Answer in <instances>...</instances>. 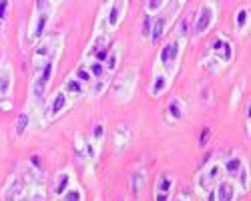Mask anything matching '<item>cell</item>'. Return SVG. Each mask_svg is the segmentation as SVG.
<instances>
[{
  "label": "cell",
  "mask_w": 251,
  "mask_h": 201,
  "mask_svg": "<svg viewBox=\"0 0 251 201\" xmlns=\"http://www.w3.org/2000/svg\"><path fill=\"white\" fill-rule=\"evenodd\" d=\"M56 69V60H49V63L40 65V67H32V85H30V93H32V100L34 103H43L45 95L50 87V80Z\"/></svg>",
  "instance_id": "cell-1"
},
{
  "label": "cell",
  "mask_w": 251,
  "mask_h": 201,
  "mask_svg": "<svg viewBox=\"0 0 251 201\" xmlns=\"http://www.w3.org/2000/svg\"><path fill=\"white\" fill-rule=\"evenodd\" d=\"M183 45H185V38L183 36H175L173 40H169L159 52V65L163 69V73L173 78L175 73H177V67H179V56H181V50H183Z\"/></svg>",
  "instance_id": "cell-2"
},
{
  "label": "cell",
  "mask_w": 251,
  "mask_h": 201,
  "mask_svg": "<svg viewBox=\"0 0 251 201\" xmlns=\"http://www.w3.org/2000/svg\"><path fill=\"white\" fill-rule=\"evenodd\" d=\"M135 87H137V69H127L113 80L111 95L117 103H127V100L133 97Z\"/></svg>",
  "instance_id": "cell-3"
},
{
  "label": "cell",
  "mask_w": 251,
  "mask_h": 201,
  "mask_svg": "<svg viewBox=\"0 0 251 201\" xmlns=\"http://www.w3.org/2000/svg\"><path fill=\"white\" fill-rule=\"evenodd\" d=\"M60 45H62V38L60 36L43 38L36 45V49L32 50V67H40V65L49 63V60H58Z\"/></svg>",
  "instance_id": "cell-4"
},
{
  "label": "cell",
  "mask_w": 251,
  "mask_h": 201,
  "mask_svg": "<svg viewBox=\"0 0 251 201\" xmlns=\"http://www.w3.org/2000/svg\"><path fill=\"white\" fill-rule=\"evenodd\" d=\"M225 177V171H223V163L221 161H211L195 179V189L199 193H209L213 191L215 185L219 183V181Z\"/></svg>",
  "instance_id": "cell-5"
},
{
  "label": "cell",
  "mask_w": 251,
  "mask_h": 201,
  "mask_svg": "<svg viewBox=\"0 0 251 201\" xmlns=\"http://www.w3.org/2000/svg\"><path fill=\"white\" fill-rule=\"evenodd\" d=\"M71 97L65 93V91H58V93H54L52 97H50V100H49V105L45 107V113H43V119L45 121H52V119H56L58 115H62L69 107H71Z\"/></svg>",
  "instance_id": "cell-6"
},
{
  "label": "cell",
  "mask_w": 251,
  "mask_h": 201,
  "mask_svg": "<svg viewBox=\"0 0 251 201\" xmlns=\"http://www.w3.org/2000/svg\"><path fill=\"white\" fill-rule=\"evenodd\" d=\"M52 12L50 8H34V16L30 20V40H38L40 36H43L50 25V18H52Z\"/></svg>",
  "instance_id": "cell-7"
},
{
  "label": "cell",
  "mask_w": 251,
  "mask_h": 201,
  "mask_svg": "<svg viewBox=\"0 0 251 201\" xmlns=\"http://www.w3.org/2000/svg\"><path fill=\"white\" fill-rule=\"evenodd\" d=\"M213 23H215V6L205 0V2L201 4V8H199V12H197V20H195V26H193V34H197V36L205 34L209 28L213 26Z\"/></svg>",
  "instance_id": "cell-8"
},
{
  "label": "cell",
  "mask_w": 251,
  "mask_h": 201,
  "mask_svg": "<svg viewBox=\"0 0 251 201\" xmlns=\"http://www.w3.org/2000/svg\"><path fill=\"white\" fill-rule=\"evenodd\" d=\"M26 191H25V177L23 175H12L8 183L2 189V199L4 201H18Z\"/></svg>",
  "instance_id": "cell-9"
},
{
  "label": "cell",
  "mask_w": 251,
  "mask_h": 201,
  "mask_svg": "<svg viewBox=\"0 0 251 201\" xmlns=\"http://www.w3.org/2000/svg\"><path fill=\"white\" fill-rule=\"evenodd\" d=\"M125 10H127V0H113L111 6H109V12L104 16V23H107V28L109 30H115L121 20L125 16Z\"/></svg>",
  "instance_id": "cell-10"
},
{
  "label": "cell",
  "mask_w": 251,
  "mask_h": 201,
  "mask_svg": "<svg viewBox=\"0 0 251 201\" xmlns=\"http://www.w3.org/2000/svg\"><path fill=\"white\" fill-rule=\"evenodd\" d=\"M239 195V189L233 179H221L215 185V201H235Z\"/></svg>",
  "instance_id": "cell-11"
},
{
  "label": "cell",
  "mask_w": 251,
  "mask_h": 201,
  "mask_svg": "<svg viewBox=\"0 0 251 201\" xmlns=\"http://www.w3.org/2000/svg\"><path fill=\"white\" fill-rule=\"evenodd\" d=\"M211 52H213V56L219 58L221 65H229L233 60V47H231V43L225 40V38H221V36L215 38V43L211 47Z\"/></svg>",
  "instance_id": "cell-12"
},
{
  "label": "cell",
  "mask_w": 251,
  "mask_h": 201,
  "mask_svg": "<svg viewBox=\"0 0 251 201\" xmlns=\"http://www.w3.org/2000/svg\"><path fill=\"white\" fill-rule=\"evenodd\" d=\"M14 87V80H12V69L6 60H2L0 65V99H8Z\"/></svg>",
  "instance_id": "cell-13"
},
{
  "label": "cell",
  "mask_w": 251,
  "mask_h": 201,
  "mask_svg": "<svg viewBox=\"0 0 251 201\" xmlns=\"http://www.w3.org/2000/svg\"><path fill=\"white\" fill-rule=\"evenodd\" d=\"M171 189H173V177L169 173L161 175L155 183V201H169Z\"/></svg>",
  "instance_id": "cell-14"
},
{
  "label": "cell",
  "mask_w": 251,
  "mask_h": 201,
  "mask_svg": "<svg viewBox=\"0 0 251 201\" xmlns=\"http://www.w3.org/2000/svg\"><path fill=\"white\" fill-rule=\"evenodd\" d=\"M129 139H131V129H129V125H127V123H121V125L115 129V133H113L115 151H117V153L125 151V147L129 145Z\"/></svg>",
  "instance_id": "cell-15"
},
{
  "label": "cell",
  "mask_w": 251,
  "mask_h": 201,
  "mask_svg": "<svg viewBox=\"0 0 251 201\" xmlns=\"http://www.w3.org/2000/svg\"><path fill=\"white\" fill-rule=\"evenodd\" d=\"M73 183V171L71 169H65V171H58L56 177H54V197L60 199L62 193H65Z\"/></svg>",
  "instance_id": "cell-16"
},
{
  "label": "cell",
  "mask_w": 251,
  "mask_h": 201,
  "mask_svg": "<svg viewBox=\"0 0 251 201\" xmlns=\"http://www.w3.org/2000/svg\"><path fill=\"white\" fill-rule=\"evenodd\" d=\"M167 117H169V121H173V123H179V121L185 117V103H183V99H179V97L171 99L169 107H167Z\"/></svg>",
  "instance_id": "cell-17"
},
{
  "label": "cell",
  "mask_w": 251,
  "mask_h": 201,
  "mask_svg": "<svg viewBox=\"0 0 251 201\" xmlns=\"http://www.w3.org/2000/svg\"><path fill=\"white\" fill-rule=\"evenodd\" d=\"M169 85H171V78L167 76L165 73H157L155 76H153V83H151V95L153 97H161L167 89H169Z\"/></svg>",
  "instance_id": "cell-18"
},
{
  "label": "cell",
  "mask_w": 251,
  "mask_h": 201,
  "mask_svg": "<svg viewBox=\"0 0 251 201\" xmlns=\"http://www.w3.org/2000/svg\"><path fill=\"white\" fill-rule=\"evenodd\" d=\"M243 165H245V159L243 157H237V155L229 157V159H223V171H225V175L229 179H233Z\"/></svg>",
  "instance_id": "cell-19"
},
{
  "label": "cell",
  "mask_w": 251,
  "mask_h": 201,
  "mask_svg": "<svg viewBox=\"0 0 251 201\" xmlns=\"http://www.w3.org/2000/svg\"><path fill=\"white\" fill-rule=\"evenodd\" d=\"M171 23V14H161L157 20H153V30H151V38L153 43H159V38L165 34L167 26Z\"/></svg>",
  "instance_id": "cell-20"
},
{
  "label": "cell",
  "mask_w": 251,
  "mask_h": 201,
  "mask_svg": "<svg viewBox=\"0 0 251 201\" xmlns=\"http://www.w3.org/2000/svg\"><path fill=\"white\" fill-rule=\"evenodd\" d=\"M62 91H65L71 99H75V97H80V95H87V85H82L78 78L71 76L65 83V87H62Z\"/></svg>",
  "instance_id": "cell-21"
},
{
  "label": "cell",
  "mask_w": 251,
  "mask_h": 201,
  "mask_svg": "<svg viewBox=\"0 0 251 201\" xmlns=\"http://www.w3.org/2000/svg\"><path fill=\"white\" fill-rule=\"evenodd\" d=\"M145 183H147V171H145V169H135L131 173V189H133V193L141 195Z\"/></svg>",
  "instance_id": "cell-22"
},
{
  "label": "cell",
  "mask_w": 251,
  "mask_h": 201,
  "mask_svg": "<svg viewBox=\"0 0 251 201\" xmlns=\"http://www.w3.org/2000/svg\"><path fill=\"white\" fill-rule=\"evenodd\" d=\"M109 87V78L107 76H102V78H95L93 83L87 87V95H91V97H99V95H102V91Z\"/></svg>",
  "instance_id": "cell-23"
},
{
  "label": "cell",
  "mask_w": 251,
  "mask_h": 201,
  "mask_svg": "<svg viewBox=\"0 0 251 201\" xmlns=\"http://www.w3.org/2000/svg\"><path fill=\"white\" fill-rule=\"evenodd\" d=\"M73 76H75V78H78L80 83H82V85H87V87H89V85L93 83V80H95V76H93V73L89 71V67H87V65L76 67V71L73 73Z\"/></svg>",
  "instance_id": "cell-24"
},
{
  "label": "cell",
  "mask_w": 251,
  "mask_h": 201,
  "mask_svg": "<svg viewBox=\"0 0 251 201\" xmlns=\"http://www.w3.org/2000/svg\"><path fill=\"white\" fill-rule=\"evenodd\" d=\"M60 201H82V189L76 183H71V187L62 193Z\"/></svg>",
  "instance_id": "cell-25"
},
{
  "label": "cell",
  "mask_w": 251,
  "mask_h": 201,
  "mask_svg": "<svg viewBox=\"0 0 251 201\" xmlns=\"http://www.w3.org/2000/svg\"><path fill=\"white\" fill-rule=\"evenodd\" d=\"M28 125H30V115H28V113H20L18 119H16V125H14L16 135H18V137H23V135L26 133Z\"/></svg>",
  "instance_id": "cell-26"
},
{
  "label": "cell",
  "mask_w": 251,
  "mask_h": 201,
  "mask_svg": "<svg viewBox=\"0 0 251 201\" xmlns=\"http://www.w3.org/2000/svg\"><path fill=\"white\" fill-rule=\"evenodd\" d=\"M104 123L102 121H99V123H95V127H93V143H95V147H100L102 145V141H104Z\"/></svg>",
  "instance_id": "cell-27"
},
{
  "label": "cell",
  "mask_w": 251,
  "mask_h": 201,
  "mask_svg": "<svg viewBox=\"0 0 251 201\" xmlns=\"http://www.w3.org/2000/svg\"><path fill=\"white\" fill-rule=\"evenodd\" d=\"M247 20H249V12H247V8H239L237 14H235V26H237L239 32H243V30L247 28Z\"/></svg>",
  "instance_id": "cell-28"
},
{
  "label": "cell",
  "mask_w": 251,
  "mask_h": 201,
  "mask_svg": "<svg viewBox=\"0 0 251 201\" xmlns=\"http://www.w3.org/2000/svg\"><path fill=\"white\" fill-rule=\"evenodd\" d=\"M87 67H89V71L93 73V76H95V78H102V76H104V73H107L104 65L100 63V60H95V58H93V63H89Z\"/></svg>",
  "instance_id": "cell-29"
},
{
  "label": "cell",
  "mask_w": 251,
  "mask_h": 201,
  "mask_svg": "<svg viewBox=\"0 0 251 201\" xmlns=\"http://www.w3.org/2000/svg\"><path fill=\"white\" fill-rule=\"evenodd\" d=\"M151 30H153V14H147V12H145L141 36H143V38H149V36H151Z\"/></svg>",
  "instance_id": "cell-30"
},
{
  "label": "cell",
  "mask_w": 251,
  "mask_h": 201,
  "mask_svg": "<svg viewBox=\"0 0 251 201\" xmlns=\"http://www.w3.org/2000/svg\"><path fill=\"white\" fill-rule=\"evenodd\" d=\"M167 4V0H147V6H145V10H147V14H157L161 12V8Z\"/></svg>",
  "instance_id": "cell-31"
},
{
  "label": "cell",
  "mask_w": 251,
  "mask_h": 201,
  "mask_svg": "<svg viewBox=\"0 0 251 201\" xmlns=\"http://www.w3.org/2000/svg\"><path fill=\"white\" fill-rule=\"evenodd\" d=\"M119 58H121L119 50H117V49H113V52H109L107 65H104V69H107V73H113V71L117 69V65H119Z\"/></svg>",
  "instance_id": "cell-32"
},
{
  "label": "cell",
  "mask_w": 251,
  "mask_h": 201,
  "mask_svg": "<svg viewBox=\"0 0 251 201\" xmlns=\"http://www.w3.org/2000/svg\"><path fill=\"white\" fill-rule=\"evenodd\" d=\"M58 2H60V0H36L34 8H50V10H54V6Z\"/></svg>",
  "instance_id": "cell-33"
},
{
  "label": "cell",
  "mask_w": 251,
  "mask_h": 201,
  "mask_svg": "<svg viewBox=\"0 0 251 201\" xmlns=\"http://www.w3.org/2000/svg\"><path fill=\"white\" fill-rule=\"evenodd\" d=\"M28 195H30V201H45V199H47V197H45V191L40 189V187H32Z\"/></svg>",
  "instance_id": "cell-34"
},
{
  "label": "cell",
  "mask_w": 251,
  "mask_h": 201,
  "mask_svg": "<svg viewBox=\"0 0 251 201\" xmlns=\"http://www.w3.org/2000/svg\"><path fill=\"white\" fill-rule=\"evenodd\" d=\"M8 6H10L8 0H0V20H4V18H6V14H8Z\"/></svg>",
  "instance_id": "cell-35"
},
{
  "label": "cell",
  "mask_w": 251,
  "mask_h": 201,
  "mask_svg": "<svg viewBox=\"0 0 251 201\" xmlns=\"http://www.w3.org/2000/svg\"><path fill=\"white\" fill-rule=\"evenodd\" d=\"M209 135H211V131H209V127H205V129H203V135H201V141H199V145H201V147H205Z\"/></svg>",
  "instance_id": "cell-36"
},
{
  "label": "cell",
  "mask_w": 251,
  "mask_h": 201,
  "mask_svg": "<svg viewBox=\"0 0 251 201\" xmlns=\"http://www.w3.org/2000/svg\"><path fill=\"white\" fill-rule=\"evenodd\" d=\"M175 201H189V197H187V195H179Z\"/></svg>",
  "instance_id": "cell-37"
},
{
  "label": "cell",
  "mask_w": 251,
  "mask_h": 201,
  "mask_svg": "<svg viewBox=\"0 0 251 201\" xmlns=\"http://www.w3.org/2000/svg\"><path fill=\"white\" fill-rule=\"evenodd\" d=\"M18 201H30V195H28V193H25V195H23V197H20Z\"/></svg>",
  "instance_id": "cell-38"
},
{
  "label": "cell",
  "mask_w": 251,
  "mask_h": 201,
  "mask_svg": "<svg viewBox=\"0 0 251 201\" xmlns=\"http://www.w3.org/2000/svg\"><path fill=\"white\" fill-rule=\"evenodd\" d=\"M247 119L251 121V100H249V105H247Z\"/></svg>",
  "instance_id": "cell-39"
},
{
  "label": "cell",
  "mask_w": 251,
  "mask_h": 201,
  "mask_svg": "<svg viewBox=\"0 0 251 201\" xmlns=\"http://www.w3.org/2000/svg\"><path fill=\"white\" fill-rule=\"evenodd\" d=\"M0 30H2V20H0Z\"/></svg>",
  "instance_id": "cell-40"
}]
</instances>
